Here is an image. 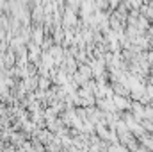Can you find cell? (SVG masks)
Listing matches in <instances>:
<instances>
[{
	"label": "cell",
	"instance_id": "2",
	"mask_svg": "<svg viewBox=\"0 0 153 152\" xmlns=\"http://www.w3.org/2000/svg\"><path fill=\"white\" fill-rule=\"evenodd\" d=\"M148 77H153V66L150 68V75H148Z\"/></svg>",
	"mask_w": 153,
	"mask_h": 152
},
{
	"label": "cell",
	"instance_id": "1",
	"mask_svg": "<svg viewBox=\"0 0 153 152\" xmlns=\"http://www.w3.org/2000/svg\"><path fill=\"white\" fill-rule=\"evenodd\" d=\"M112 102H114L116 109L117 111H126V109H130V104H132V100H130V97H123V95H114L112 93Z\"/></svg>",
	"mask_w": 153,
	"mask_h": 152
}]
</instances>
